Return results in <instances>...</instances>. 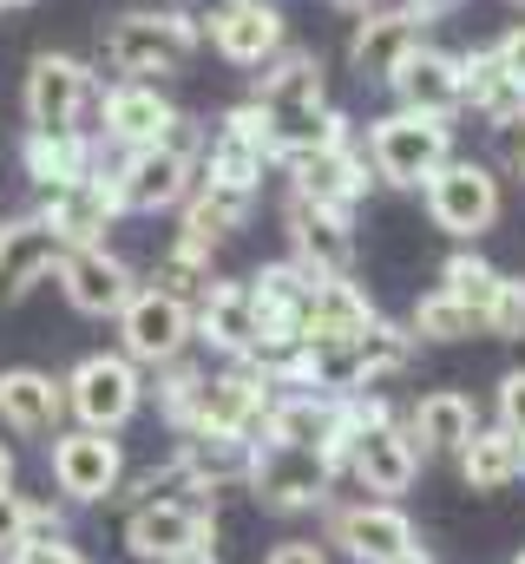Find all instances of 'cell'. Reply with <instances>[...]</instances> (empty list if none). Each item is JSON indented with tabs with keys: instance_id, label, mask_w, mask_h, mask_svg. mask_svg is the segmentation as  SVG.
<instances>
[{
	"instance_id": "obj_48",
	"label": "cell",
	"mask_w": 525,
	"mask_h": 564,
	"mask_svg": "<svg viewBox=\"0 0 525 564\" xmlns=\"http://www.w3.org/2000/svg\"><path fill=\"white\" fill-rule=\"evenodd\" d=\"M329 7H349V13H368L375 0H329Z\"/></svg>"
},
{
	"instance_id": "obj_50",
	"label": "cell",
	"mask_w": 525,
	"mask_h": 564,
	"mask_svg": "<svg viewBox=\"0 0 525 564\" xmlns=\"http://www.w3.org/2000/svg\"><path fill=\"white\" fill-rule=\"evenodd\" d=\"M519 177H525V158H519Z\"/></svg>"
},
{
	"instance_id": "obj_17",
	"label": "cell",
	"mask_w": 525,
	"mask_h": 564,
	"mask_svg": "<svg viewBox=\"0 0 525 564\" xmlns=\"http://www.w3.org/2000/svg\"><path fill=\"white\" fill-rule=\"evenodd\" d=\"M282 230H289V263H302L309 276H355V217L349 210L289 197Z\"/></svg>"
},
{
	"instance_id": "obj_10",
	"label": "cell",
	"mask_w": 525,
	"mask_h": 564,
	"mask_svg": "<svg viewBox=\"0 0 525 564\" xmlns=\"http://www.w3.org/2000/svg\"><path fill=\"white\" fill-rule=\"evenodd\" d=\"M269 171H276V126L262 119L257 99H237V106L217 119V132H204L197 177H204V184H224V191L257 197Z\"/></svg>"
},
{
	"instance_id": "obj_44",
	"label": "cell",
	"mask_w": 525,
	"mask_h": 564,
	"mask_svg": "<svg viewBox=\"0 0 525 564\" xmlns=\"http://www.w3.org/2000/svg\"><path fill=\"white\" fill-rule=\"evenodd\" d=\"M493 53H500V66L519 79V93H525V26H513V33H500L493 40Z\"/></svg>"
},
{
	"instance_id": "obj_5",
	"label": "cell",
	"mask_w": 525,
	"mask_h": 564,
	"mask_svg": "<svg viewBox=\"0 0 525 564\" xmlns=\"http://www.w3.org/2000/svg\"><path fill=\"white\" fill-rule=\"evenodd\" d=\"M66 421L73 426H99V433H126L151 394V375L119 355V348H99V355H79L66 375Z\"/></svg>"
},
{
	"instance_id": "obj_22",
	"label": "cell",
	"mask_w": 525,
	"mask_h": 564,
	"mask_svg": "<svg viewBox=\"0 0 525 564\" xmlns=\"http://www.w3.org/2000/svg\"><path fill=\"white\" fill-rule=\"evenodd\" d=\"M414 479H420V446H414L407 421H382L355 440V453H349V486H355L362 499H400Z\"/></svg>"
},
{
	"instance_id": "obj_42",
	"label": "cell",
	"mask_w": 525,
	"mask_h": 564,
	"mask_svg": "<svg viewBox=\"0 0 525 564\" xmlns=\"http://www.w3.org/2000/svg\"><path fill=\"white\" fill-rule=\"evenodd\" d=\"M493 408H500V426L525 440V368H513V375L500 381V401H493Z\"/></svg>"
},
{
	"instance_id": "obj_3",
	"label": "cell",
	"mask_w": 525,
	"mask_h": 564,
	"mask_svg": "<svg viewBox=\"0 0 525 564\" xmlns=\"http://www.w3.org/2000/svg\"><path fill=\"white\" fill-rule=\"evenodd\" d=\"M197 158H204V132L184 119V132H171L164 144H144V151H119L106 164L113 191H119V210L126 217H164V210H184V197L197 191Z\"/></svg>"
},
{
	"instance_id": "obj_27",
	"label": "cell",
	"mask_w": 525,
	"mask_h": 564,
	"mask_svg": "<svg viewBox=\"0 0 525 564\" xmlns=\"http://www.w3.org/2000/svg\"><path fill=\"white\" fill-rule=\"evenodd\" d=\"M375 322H382V308H375V295L355 276H315L309 315H302V341H309V348H335V341L368 335Z\"/></svg>"
},
{
	"instance_id": "obj_38",
	"label": "cell",
	"mask_w": 525,
	"mask_h": 564,
	"mask_svg": "<svg viewBox=\"0 0 525 564\" xmlns=\"http://www.w3.org/2000/svg\"><path fill=\"white\" fill-rule=\"evenodd\" d=\"M204 375H211V368H197L191 355H184V361H171V368H158V388H151V394H158V414H164L171 433H184L191 401H197V388H204Z\"/></svg>"
},
{
	"instance_id": "obj_34",
	"label": "cell",
	"mask_w": 525,
	"mask_h": 564,
	"mask_svg": "<svg viewBox=\"0 0 525 564\" xmlns=\"http://www.w3.org/2000/svg\"><path fill=\"white\" fill-rule=\"evenodd\" d=\"M500 282H506V270H493L473 243H460V250L440 263V289H447V295H460V302L473 308V322H480V328H486V308H493Z\"/></svg>"
},
{
	"instance_id": "obj_15",
	"label": "cell",
	"mask_w": 525,
	"mask_h": 564,
	"mask_svg": "<svg viewBox=\"0 0 525 564\" xmlns=\"http://www.w3.org/2000/svg\"><path fill=\"white\" fill-rule=\"evenodd\" d=\"M93 139L99 151H144V144H164L171 132H184V112L171 106V93L158 79H113L99 93V112H93Z\"/></svg>"
},
{
	"instance_id": "obj_4",
	"label": "cell",
	"mask_w": 525,
	"mask_h": 564,
	"mask_svg": "<svg viewBox=\"0 0 525 564\" xmlns=\"http://www.w3.org/2000/svg\"><path fill=\"white\" fill-rule=\"evenodd\" d=\"M250 99L262 106V119L276 126V158H282L289 144H309L322 132V119L335 112V106H329V66H322V53H309V46L276 53L257 73V93H250Z\"/></svg>"
},
{
	"instance_id": "obj_9",
	"label": "cell",
	"mask_w": 525,
	"mask_h": 564,
	"mask_svg": "<svg viewBox=\"0 0 525 564\" xmlns=\"http://www.w3.org/2000/svg\"><path fill=\"white\" fill-rule=\"evenodd\" d=\"M99 73L73 53H33L26 86H20V112L26 132H93L86 119L99 112Z\"/></svg>"
},
{
	"instance_id": "obj_19",
	"label": "cell",
	"mask_w": 525,
	"mask_h": 564,
	"mask_svg": "<svg viewBox=\"0 0 525 564\" xmlns=\"http://www.w3.org/2000/svg\"><path fill=\"white\" fill-rule=\"evenodd\" d=\"M191 308H197V341H204L211 355H224V361H257L262 322H257V289H250V276H211Z\"/></svg>"
},
{
	"instance_id": "obj_45",
	"label": "cell",
	"mask_w": 525,
	"mask_h": 564,
	"mask_svg": "<svg viewBox=\"0 0 525 564\" xmlns=\"http://www.w3.org/2000/svg\"><path fill=\"white\" fill-rule=\"evenodd\" d=\"M20 486V459H13V446L0 440V492H13Z\"/></svg>"
},
{
	"instance_id": "obj_12",
	"label": "cell",
	"mask_w": 525,
	"mask_h": 564,
	"mask_svg": "<svg viewBox=\"0 0 525 564\" xmlns=\"http://www.w3.org/2000/svg\"><path fill=\"white\" fill-rule=\"evenodd\" d=\"M322 539L355 564H407V558L427 552L420 545V525L400 512V499H362V492L342 499V506H329Z\"/></svg>"
},
{
	"instance_id": "obj_52",
	"label": "cell",
	"mask_w": 525,
	"mask_h": 564,
	"mask_svg": "<svg viewBox=\"0 0 525 564\" xmlns=\"http://www.w3.org/2000/svg\"><path fill=\"white\" fill-rule=\"evenodd\" d=\"M513 7H525V0H513Z\"/></svg>"
},
{
	"instance_id": "obj_13",
	"label": "cell",
	"mask_w": 525,
	"mask_h": 564,
	"mask_svg": "<svg viewBox=\"0 0 525 564\" xmlns=\"http://www.w3.org/2000/svg\"><path fill=\"white\" fill-rule=\"evenodd\" d=\"M191 545H217V512L191 492H151L131 499L126 512V552L138 564H171Z\"/></svg>"
},
{
	"instance_id": "obj_7",
	"label": "cell",
	"mask_w": 525,
	"mask_h": 564,
	"mask_svg": "<svg viewBox=\"0 0 525 564\" xmlns=\"http://www.w3.org/2000/svg\"><path fill=\"white\" fill-rule=\"evenodd\" d=\"M276 401V381L262 361H224L204 375L197 401H191V421L178 440H250L257 446V426Z\"/></svg>"
},
{
	"instance_id": "obj_26",
	"label": "cell",
	"mask_w": 525,
	"mask_h": 564,
	"mask_svg": "<svg viewBox=\"0 0 525 564\" xmlns=\"http://www.w3.org/2000/svg\"><path fill=\"white\" fill-rule=\"evenodd\" d=\"M0 426L13 440H53L66 426V381L46 368H0Z\"/></svg>"
},
{
	"instance_id": "obj_36",
	"label": "cell",
	"mask_w": 525,
	"mask_h": 564,
	"mask_svg": "<svg viewBox=\"0 0 525 564\" xmlns=\"http://www.w3.org/2000/svg\"><path fill=\"white\" fill-rule=\"evenodd\" d=\"M40 532H66V512L60 506H46V499H33V492H0V558L20 545V539H40Z\"/></svg>"
},
{
	"instance_id": "obj_18",
	"label": "cell",
	"mask_w": 525,
	"mask_h": 564,
	"mask_svg": "<svg viewBox=\"0 0 525 564\" xmlns=\"http://www.w3.org/2000/svg\"><path fill=\"white\" fill-rule=\"evenodd\" d=\"M53 282H60V295H66L79 315H93V322H119V308L138 295V270H131L119 250H106V243L66 250Z\"/></svg>"
},
{
	"instance_id": "obj_49",
	"label": "cell",
	"mask_w": 525,
	"mask_h": 564,
	"mask_svg": "<svg viewBox=\"0 0 525 564\" xmlns=\"http://www.w3.org/2000/svg\"><path fill=\"white\" fill-rule=\"evenodd\" d=\"M20 7H33V0H0V13H20Z\"/></svg>"
},
{
	"instance_id": "obj_21",
	"label": "cell",
	"mask_w": 525,
	"mask_h": 564,
	"mask_svg": "<svg viewBox=\"0 0 525 564\" xmlns=\"http://www.w3.org/2000/svg\"><path fill=\"white\" fill-rule=\"evenodd\" d=\"M388 93H394V106H400V112L453 119V112L467 106V66H460V53H447V46L420 40V46L400 59V73L388 79Z\"/></svg>"
},
{
	"instance_id": "obj_37",
	"label": "cell",
	"mask_w": 525,
	"mask_h": 564,
	"mask_svg": "<svg viewBox=\"0 0 525 564\" xmlns=\"http://www.w3.org/2000/svg\"><path fill=\"white\" fill-rule=\"evenodd\" d=\"M211 257H217V250H204V243H191V237H171V250L158 257L151 282H158V289H171V295H184V302H197V295H204V282L217 276V270H211Z\"/></svg>"
},
{
	"instance_id": "obj_29",
	"label": "cell",
	"mask_w": 525,
	"mask_h": 564,
	"mask_svg": "<svg viewBox=\"0 0 525 564\" xmlns=\"http://www.w3.org/2000/svg\"><path fill=\"white\" fill-rule=\"evenodd\" d=\"M106 164V151L93 132H26L20 139V171L40 184V191H60L73 177H93Z\"/></svg>"
},
{
	"instance_id": "obj_14",
	"label": "cell",
	"mask_w": 525,
	"mask_h": 564,
	"mask_svg": "<svg viewBox=\"0 0 525 564\" xmlns=\"http://www.w3.org/2000/svg\"><path fill=\"white\" fill-rule=\"evenodd\" d=\"M46 466L66 506H106L126 486V446L119 433H99V426H60L46 446Z\"/></svg>"
},
{
	"instance_id": "obj_46",
	"label": "cell",
	"mask_w": 525,
	"mask_h": 564,
	"mask_svg": "<svg viewBox=\"0 0 525 564\" xmlns=\"http://www.w3.org/2000/svg\"><path fill=\"white\" fill-rule=\"evenodd\" d=\"M400 7H414V13H420V20H440V13H453V7H460V0H400Z\"/></svg>"
},
{
	"instance_id": "obj_33",
	"label": "cell",
	"mask_w": 525,
	"mask_h": 564,
	"mask_svg": "<svg viewBox=\"0 0 525 564\" xmlns=\"http://www.w3.org/2000/svg\"><path fill=\"white\" fill-rule=\"evenodd\" d=\"M460 66H467V106H473V119L500 126V119L525 112L519 79L500 66V53H493V46H473V53H460Z\"/></svg>"
},
{
	"instance_id": "obj_24",
	"label": "cell",
	"mask_w": 525,
	"mask_h": 564,
	"mask_svg": "<svg viewBox=\"0 0 525 564\" xmlns=\"http://www.w3.org/2000/svg\"><path fill=\"white\" fill-rule=\"evenodd\" d=\"M60 257H66V243L40 224V210L7 217L0 224V308L7 302H26L40 282L60 276Z\"/></svg>"
},
{
	"instance_id": "obj_31",
	"label": "cell",
	"mask_w": 525,
	"mask_h": 564,
	"mask_svg": "<svg viewBox=\"0 0 525 564\" xmlns=\"http://www.w3.org/2000/svg\"><path fill=\"white\" fill-rule=\"evenodd\" d=\"M250 210H257V197H244V191H224V184H204V177H197V191H191V197H184V210H178V237H191V243L217 250V243H231V237L250 224Z\"/></svg>"
},
{
	"instance_id": "obj_35",
	"label": "cell",
	"mask_w": 525,
	"mask_h": 564,
	"mask_svg": "<svg viewBox=\"0 0 525 564\" xmlns=\"http://www.w3.org/2000/svg\"><path fill=\"white\" fill-rule=\"evenodd\" d=\"M407 328H414V341H467L480 322H473V308L460 302V295H447L440 282L414 302V315H407Z\"/></svg>"
},
{
	"instance_id": "obj_2",
	"label": "cell",
	"mask_w": 525,
	"mask_h": 564,
	"mask_svg": "<svg viewBox=\"0 0 525 564\" xmlns=\"http://www.w3.org/2000/svg\"><path fill=\"white\" fill-rule=\"evenodd\" d=\"M276 171L289 177V197H309V204H329V210H349V217H355V204L375 184V164H368V151L355 139L349 112H329L315 139L289 144L276 158Z\"/></svg>"
},
{
	"instance_id": "obj_23",
	"label": "cell",
	"mask_w": 525,
	"mask_h": 564,
	"mask_svg": "<svg viewBox=\"0 0 525 564\" xmlns=\"http://www.w3.org/2000/svg\"><path fill=\"white\" fill-rule=\"evenodd\" d=\"M420 26H427V20H420L414 7H382V0H375V7L355 20V33H349V73L388 86L394 73H400V59L427 40Z\"/></svg>"
},
{
	"instance_id": "obj_28",
	"label": "cell",
	"mask_w": 525,
	"mask_h": 564,
	"mask_svg": "<svg viewBox=\"0 0 525 564\" xmlns=\"http://www.w3.org/2000/svg\"><path fill=\"white\" fill-rule=\"evenodd\" d=\"M342 433V401L335 394H276L257 426V446L269 453H322Z\"/></svg>"
},
{
	"instance_id": "obj_51",
	"label": "cell",
	"mask_w": 525,
	"mask_h": 564,
	"mask_svg": "<svg viewBox=\"0 0 525 564\" xmlns=\"http://www.w3.org/2000/svg\"><path fill=\"white\" fill-rule=\"evenodd\" d=\"M513 564H525V552H519V558H513Z\"/></svg>"
},
{
	"instance_id": "obj_16",
	"label": "cell",
	"mask_w": 525,
	"mask_h": 564,
	"mask_svg": "<svg viewBox=\"0 0 525 564\" xmlns=\"http://www.w3.org/2000/svg\"><path fill=\"white\" fill-rule=\"evenodd\" d=\"M204 46L237 73H262L276 53H289V20L276 0H217L204 13Z\"/></svg>"
},
{
	"instance_id": "obj_30",
	"label": "cell",
	"mask_w": 525,
	"mask_h": 564,
	"mask_svg": "<svg viewBox=\"0 0 525 564\" xmlns=\"http://www.w3.org/2000/svg\"><path fill=\"white\" fill-rule=\"evenodd\" d=\"M407 433H414L420 459H447V453L460 459V446L480 433V414H473V401H467L460 388H433V394H420V401H414Z\"/></svg>"
},
{
	"instance_id": "obj_25",
	"label": "cell",
	"mask_w": 525,
	"mask_h": 564,
	"mask_svg": "<svg viewBox=\"0 0 525 564\" xmlns=\"http://www.w3.org/2000/svg\"><path fill=\"white\" fill-rule=\"evenodd\" d=\"M250 492H257L269 512H315V506H329L335 479H329V466L315 453H269V446H257Z\"/></svg>"
},
{
	"instance_id": "obj_11",
	"label": "cell",
	"mask_w": 525,
	"mask_h": 564,
	"mask_svg": "<svg viewBox=\"0 0 525 564\" xmlns=\"http://www.w3.org/2000/svg\"><path fill=\"white\" fill-rule=\"evenodd\" d=\"M113 328H119V355H131L144 375H158V368H171V361L191 355V341H197V308H191L184 295L158 289V282H138V295L119 308Z\"/></svg>"
},
{
	"instance_id": "obj_20",
	"label": "cell",
	"mask_w": 525,
	"mask_h": 564,
	"mask_svg": "<svg viewBox=\"0 0 525 564\" xmlns=\"http://www.w3.org/2000/svg\"><path fill=\"white\" fill-rule=\"evenodd\" d=\"M119 217H126V210H119V191H113L106 164H99L93 177L60 184V191H40V224H46L66 250H79V243H106Z\"/></svg>"
},
{
	"instance_id": "obj_32",
	"label": "cell",
	"mask_w": 525,
	"mask_h": 564,
	"mask_svg": "<svg viewBox=\"0 0 525 564\" xmlns=\"http://www.w3.org/2000/svg\"><path fill=\"white\" fill-rule=\"evenodd\" d=\"M460 479H467V492H506L513 479H525V446L519 433H506V426H480L467 446H460Z\"/></svg>"
},
{
	"instance_id": "obj_40",
	"label": "cell",
	"mask_w": 525,
	"mask_h": 564,
	"mask_svg": "<svg viewBox=\"0 0 525 564\" xmlns=\"http://www.w3.org/2000/svg\"><path fill=\"white\" fill-rule=\"evenodd\" d=\"M0 564H93V558H86L66 532H40V539H20Z\"/></svg>"
},
{
	"instance_id": "obj_41",
	"label": "cell",
	"mask_w": 525,
	"mask_h": 564,
	"mask_svg": "<svg viewBox=\"0 0 525 564\" xmlns=\"http://www.w3.org/2000/svg\"><path fill=\"white\" fill-rule=\"evenodd\" d=\"M486 139H493V171H519L525 158V112H513V119H500V126H486Z\"/></svg>"
},
{
	"instance_id": "obj_43",
	"label": "cell",
	"mask_w": 525,
	"mask_h": 564,
	"mask_svg": "<svg viewBox=\"0 0 525 564\" xmlns=\"http://www.w3.org/2000/svg\"><path fill=\"white\" fill-rule=\"evenodd\" d=\"M262 564H329V552H322L315 539H282V545H276Z\"/></svg>"
},
{
	"instance_id": "obj_6",
	"label": "cell",
	"mask_w": 525,
	"mask_h": 564,
	"mask_svg": "<svg viewBox=\"0 0 525 564\" xmlns=\"http://www.w3.org/2000/svg\"><path fill=\"white\" fill-rule=\"evenodd\" d=\"M368 164H375V184L388 191H427V177L453 158V119H433V112H382L368 126Z\"/></svg>"
},
{
	"instance_id": "obj_1",
	"label": "cell",
	"mask_w": 525,
	"mask_h": 564,
	"mask_svg": "<svg viewBox=\"0 0 525 564\" xmlns=\"http://www.w3.org/2000/svg\"><path fill=\"white\" fill-rule=\"evenodd\" d=\"M197 46H204V13L171 7V0L119 13V20L106 26V40H99L113 79H158V86H164L171 73H184V66L197 59Z\"/></svg>"
},
{
	"instance_id": "obj_8",
	"label": "cell",
	"mask_w": 525,
	"mask_h": 564,
	"mask_svg": "<svg viewBox=\"0 0 525 564\" xmlns=\"http://www.w3.org/2000/svg\"><path fill=\"white\" fill-rule=\"evenodd\" d=\"M420 204H427L433 230H447L453 243H480V237L500 224L506 191H500V171H493L486 158H460V151H453V158L427 177Z\"/></svg>"
},
{
	"instance_id": "obj_39",
	"label": "cell",
	"mask_w": 525,
	"mask_h": 564,
	"mask_svg": "<svg viewBox=\"0 0 525 564\" xmlns=\"http://www.w3.org/2000/svg\"><path fill=\"white\" fill-rule=\"evenodd\" d=\"M480 335H493V341H525V276L500 282V295H493V308H486V328H480Z\"/></svg>"
},
{
	"instance_id": "obj_47",
	"label": "cell",
	"mask_w": 525,
	"mask_h": 564,
	"mask_svg": "<svg viewBox=\"0 0 525 564\" xmlns=\"http://www.w3.org/2000/svg\"><path fill=\"white\" fill-rule=\"evenodd\" d=\"M171 564H217V545H191V552H178Z\"/></svg>"
}]
</instances>
